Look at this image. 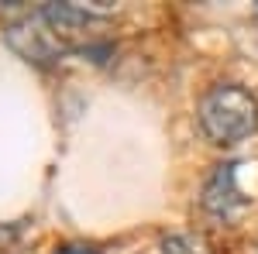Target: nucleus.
I'll return each instance as SVG.
<instances>
[{
    "label": "nucleus",
    "mask_w": 258,
    "mask_h": 254,
    "mask_svg": "<svg viewBox=\"0 0 258 254\" xmlns=\"http://www.w3.org/2000/svg\"><path fill=\"white\" fill-rule=\"evenodd\" d=\"M207 213L220 216V220H234V216L248 206L244 193L238 189V165H217V172L207 179L203 196H200Z\"/></svg>",
    "instance_id": "obj_3"
},
{
    "label": "nucleus",
    "mask_w": 258,
    "mask_h": 254,
    "mask_svg": "<svg viewBox=\"0 0 258 254\" xmlns=\"http://www.w3.org/2000/svg\"><path fill=\"white\" fill-rule=\"evenodd\" d=\"M200 131L214 144H238L255 134L258 103L241 86H214L200 100Z\"/></svg>",
    "instance_id": "obj_1"
},
{
    "label": "nucleus",
    "mask_w": 258,
    "mask_h": 254,
    "mask_svg": "<svg viewBox=\"0 0 258 254\" xmlns=\"http://www.w3.org/2000/svg\"><path fill=\"white\" fill-rule=\"evenodd\" d=\"M59 254H97L93 247H83V244H69V247H62Z\"/></svg>",
    "instance_id": "obj_6"
},
{
    "label": "nucleus",
    "mask_w": 258,
    "mask_h": 254,
    "mask_svg": "<svg viewBox=\"0 0 258 254\" xmlns=\"http://www.w3.org/2000/svg\"><path fill=\"white\" fill-rule=\"evenodd\" d=\"M159 254H214L203 234H172L162 240Z\"/></svg>",
    "instance_id": "obj_5"
},
{
    "label": "nucleus",
    "mask_w": 258,
    "mask_h": 254,
    "mask_svg": "<svg viewBox=\"0 0 258 254\" xmlns=\"http://www.w3.org/2000/svg\"><path fill=\"white\" fill-rule=\"evenodd\" d=\"M4 35H7V45L18 52L21 59L35 62V65H55V62H62L66 52H69V41L62 38L41 14L11 21Z\"/></svg>",
    "instance_id": "obj_2"
},
{
    "label": "nucleus",
    "mask_w": 258,
    "mask_h": 254,
    "mask_svg": "<svg viewBox=\"0 0 258 254\" xmlns=\"http://www.w3.org/2000/svg\"><path fill=\"white\" fill-rule=\"evenodd\" d=\"M38 14L48 21L66 41L73 38V35H80V31H86V28H100V24H103L100 14L86 11V7H80V4H45Z\"/></svg>",
    "instance_id": "obj_4"
}]
</instances>
